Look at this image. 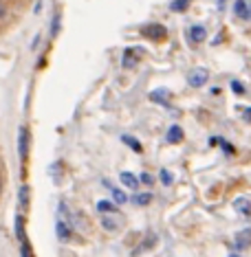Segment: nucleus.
Here are the masks:
<instances>
[{
  "instance_id": "obj_25",
  "label": "nucleus",
  "mask_w": 251,
  "mask_h": 257,
  "mask_svg": "<svg viewBox=\"0 0 251 257\" xmlns=\"http://www.w3.org/2000/svg\"><path fill=\"white\" fill-rule=\"evenodd\" d=\"M229 257H240V255H236V253H232V255H229Z\"/></svg>"
},
{
  "instance_id": "obj_23",
  "label": "nucleus",
  "mask_w": 251,
  "mask_h": 257,
  "mask_svg": "<svg viewBox=\"0 0 251 257\" xmlns=\"http://www.w3.org/2000/svg\"><path fill=\"white\" fill-rule=\"evenodd\" d=\"M232 90L236 92V95H245V92H247V90H245V86L243 84H240V81H232Z\"/></svg>"
},
{
  "instance_id": "obj_17",
  "label": "nucleus",
  "mask_w": 251,
  "mask_h": 257,
  "mask_svg": "<svg viewBox=\"0 0 251 257\" xmlns=\"http://www.w3.org/2000/svg\"><path fill=\"white\" fill-rule=\"evenodd\" d=\"M121 141H124L128 147H132V150H135V152H141V150H143V147H141V143L137 141L135 136H128V134H124V136H121Z\"/></svg>"
},
{
  "instance_id": "obj_20",
  "label": "nucleus",
  "mask_w": 251,
  "mask_h": 257,
  "mask_svg": "<svg viewBox=\"0 0 251 257\" xmlns=\"http://www.w3.org/2000/svg\"><path fill=\"white\" fill-rule=\"evenodd\" d=\"M159 178H161V183L166 185V187H170V185L174 183V176H172V172H167V169H161V172H159Z\"/></svg>"
},
{
  "instance_id": "obj_14",
  "label": "nucleus",
  "mask_w": 251,
  "mask_h": 257,
  "mask_svg": "<svg viewBox=\"0 0 251 257\" xmlns=\"http://www.w3.org/2000/svg\"><path fill=\"white\" fill-rule=\"evenodd\" d=\"M234 207L238 209L243 215H251V204H249V200L247 198H240V200H236L234 202Z\"/></svg>"
},
{
  "instance_id": "obj_18",
  "label": "nucleus",
  "mask_w": 251,
  "mask_h": 257,
  "mask_svg": "<svg viewBox=\"0 0 251 257\" xmlns=\"http://www.w3.org/2000/svg\"><path fill=\"white\" fill-rule=\"evenodd\" d=\"M132 200H135V204H139V207H146V204L152 202V193H137Z\"/></svg>"
},
{
  "instance_id": "obj_11",
  "label": "nucleus",
  "mask_w": 251,
  "mask_h": 257,
  "mask_svg": "<svg viewBox=\"0 0 251 257\" xmlns=\"http://www.w3.org/2000/svg\"><path fill=\"white\" fill-rule=\"evenodd\" d=\"M119 181H121V185H126L128 189H137V187H139V178H137L135 174H130V172H121Z\"/></svg>"
},
{
  "instance_id": "obj_9",
  "label": "nucleus",
  "mask_w": 251,
  "mask_h": 257,
  "mask_svg": "<svg viewBox=\"0 0 251 257\" xmlns=\"http://www.w3.org/2000/svg\"><path fill=\"white\" fill-rule=\"evenodd\" d=\"M55 231H58V238L62 240V242H69L71 240V231H73V227H71L69 222H64L62 218L58 220V224H55Z\"/></svg>"
},
{
  "instance_id": "obj_7",
  "label": "nucleus",
  "mask_w": 251,
  "mask_h": 257,
  "mask_svg": "<svg viewBox=\"0 0 251 257\" xmlns=\"http://www.w3.org/2000/svg\"><path fill=\"white\" fill-rule=\"evenodd\" d=\"M187 35H189V42L192 44H201V42H205V38H207V29L201 27V24H194V27H189Z\"/></svg>"
},
{
  "instance_id": "obj_3",
  "label": "nucleus",
  "mask_w": 251,
  "mask_h": 257,
  "mask_svg": "<svg viewBox=\"0 0 251 257\" xmlns=\"http://www.w3.org/2000/svg\"><path fill=\"white\" fill-rule=\"evenodd\" d=\"M141 33L146 35L148 40H152V42H161V40L167 38V31L163 24H148V27H143Z\"/></svg>"
},
{
  "instance_id": "obj_6",
  "label": "nucleus",
  "mask_w": 251,
  "mask_h": 257,
  "mask_svg": "<svg viewBox=\"0 0 251 257\" xmlns=\"http://www.w3.org/2000/svg\"><path fill=\"white\" fill-rule=\"evenodd\" d=\"M234 244H236V251H247L251 246V229L238 231L234 238Z\"/></svg>"
},
{
  "instance_id": "obj_22",
  "label": "nucleus",
  "mask_w": 251,
  "mask_h": 257,
  "mask_svg": "<svg viewBox=\"0 0 251 257\" xmlns=\"http://www.w3.org/2000/svg\"><path fill=\"white\" fill-rule=\"evenodd\" d=\"M27 202H29V187L24 185V187L20 189V204H22V207H27Z\"/></svg>"
},
{
  "instance_id": "obj_10",
  "label": "nucleus",
  "mask_w": 251,
  "mask_h": 257,
  "mask_svg": "<svg viewBox=\"0 0 251 257\" xmlns=\"http://www.w3.org/2000/svg\"><path fill=\"white\" fill-rule=\"evenodd\" d=\"M183 128L181 126H170V130H167V134H166V141L167 143H181L183 141Z\"/></svg>"
},
{
  "instance_id": "obj_15",
  "label": "nucleus",
  "mask_w": 251,
  "mask_h": 257,
  "mask_svg": "<svg viewBox=\"0 0 251 257\" xmlns=\"http://www.w3.org/2000/svg\"><path fill=\"white\" fill-rule=\"evenodd\" d=\"M101 227H104L106 231H110V233H115L117 229H119V222L117 220L108 218V215H101Z\"/></svg>"
},
{
  "instance_id": "obj_4",
  "label": "nucleus",
  "mask_w": 251,
  "mask_h": 257,
  "mask_svg": "<svg viewBox=\"0 0 251 257\" xmlns=\"http://www.w3.org/2000/svg\"><path fill=\"white\" fill-rule=\"evenodd\" d=\"M18 154H20V161L29 158V130L24 126L18 130Z\"/></svg>"
},
{
  "instance_id": "obj_26",
  "label": "nucleus",
  "mask_w": 251,
  "mask_h": 257,
  "mask_svg": "<svg viewBox=\"0 0 251 257\" xmlns=\"http://www.w3.org/2000/svg\"><path fill=\"white\" fill-rule=\"evenodd\" d=\"M0 189H2V181H0Z\"/></svg>"
},
{
  "instance_id": "obj_5",
  "label": "nucleus",
  "mask_w": 251,
  "mask_h": 257,
  "mask_svg": "<svg viewBox=\"0 0 251 257\" xmlns=\"http://www.w3.org/2000/svg\"><path fill=\"white\" fill-rule=\"evenodd\" d=\"M141 58H143V49L132 46V49H128L124 53V62H121V66H124V68H135L137 62H139Z\"/></svg>"
},
{
  "instance_id": "obj_2",
  "label": "nucleus",
  "mask_w": 251,
  "mask_h": 257,
  "mask_svg": "<svg viewBox=\"0 0 251 257\" xmlns=\"http://www.w3.org/2000/svg\"><path fill=\"white\" fill-rule=\"evenodd\" d=\"M207 79H209L207 68H194L187 73V84L192 86V88H201V86L207 84Z\"/></svg>"
},
{
  "instance_id": "obj_8",
  "label": "nucleus",
  "mask_w": 251,
  "mask_h": 257,
  "mask_svg": "<svg viewBox=\"0 0 251 257\" xmlns=\"http://www.w3.org/2000/svg\"><path fill=\"white\" fill-rule=\"evenodd\" d=\"M234 15L240 20H249L251 18V4L247 0H236L234 4Z\"/></svg>"
},
{
  "instance_id": "obj_24",
  "label": "nucleus",
  "mask_w": 251,
  "mask_h": 257,
  "mask_svg": "<svg viewBox=\"0 0 251 257\" xmlns=\"http://www.w3.org/2000/svg\"><path fill=\"white\" fill-rule=\"evenodd\" d=\"M139 183H143V185H152V183H155V178H152L150 176V174H141V178H139Z\"/></svg>"
},
{
  "instance_id": "obj_12",
  "label": "nucleus",
  "mask_w": 251,
  "mask_h": 257,
  "mask_svg": "<svg viewBox=\"0 0 251 257\" xmlns=\"http://www.w3.org/2000/svg\"><path fill=\"white\" fill-rule=\"evenodd\" d=\"M150 99L157 101V104H161V106H167V101H170V92H167L166 88H159V90H155L150 95Z\"/></svg>"
},
{
  "instance_id": "obj_21",
  "label": "nucleus",
  "mask_w": 251,
  "mask_h": 257,
  "mask_svg": "<svg viewBox=\"0 0 251 257\" xmlns=\"http://www.w3.org/2000/svg\"><path fill=\"white\" fill-rule=\"evenodd\" d=\"M112 200H115V204H126L128 196L121 192V189H112Z\"/></svg>"
},
{
  "instance_id": "obj_16",
  "label": "nucleus",
  "mask_w": 251,
  "mask_h": 257,
  "mask_svg": "<svg viewBox=\"0 0 251 257\" xmlns=\"http://www.w3.org/2000/svg\"><path fill=\"white\" fill-rule=\"evenodd\" d=\"M157 242H159V235H157V233H150V235H148V238L141 242L139 251H148V249H152V246H155Z\"/></svg>"
},
{
  "instance_id": "obj_19",
  "label": "nucleus",
  "mask_w": 251,
  "mask_h": 257,
  "mask_svg": "<svg viewBox=\"0 0 251 257\" xmlns=\"http://www.w3.org/2000/svg\"><path fill=\"white\" fill-rule=\"evenodd\" d=\"M189 2H192V0H174V2L170 4V7H172V11L181 13V11H185V9L189 7Z\"/></svg>"
},
{
  "instance_id": "obj_1",
  "label": "nucleus",
  "mask_w": 251,
  "mask_h": 257,
  "mask_svg": "<svg viewBox=\"0 0 251 257\" xmlns=\"http://www.w3.org/2000/svg\"><path fill=\"white\" fill-rule=\"evenodd\" d=\"M38 0H0V31L11 29Z\"/></svg>"
},
{
  "instance_id": "obj_13",
  "label": "nucleus",
  "mask_w": 251,
  "mask_h": 257,
  "mask_svg": "<svg viewBox=\"0 0 251 257\" xmlns=\"http://www.w3.org/2000/svg\"><path fill=\"white\" fill-rule=\"evenodd\" d=\"M97 211L99 213H117V207L110 200H99V202H97Z\"/></svg>"
}]
</instances>
